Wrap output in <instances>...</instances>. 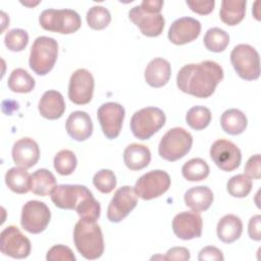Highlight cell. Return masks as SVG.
Returning <instances> with one entry per match:
<instances>
[{
  "label": "cell",
  "instance_id": "6da1fadb",
  "mask_svg": "<svg viewBox=\"0 0 261 261\" xmlns=\"http://www.w3.org/2000/svg\"><path fill=\"white\" fill-rule=\"evenodd\" d=\"M223 75V69L217 62L205 60L184 65L177 72L176 85L186 94L208 98L214 93Z\"/></svg>",
  "mask_w": 261,
  "mask_h": 261
},
{
  "label": "cell",
  "instance_id": "7a4b0ae2",
  "mask_svg": "<svg viewBox=\"0 0 261 261\" xmlns=\"http://www.w3.org/2000/svg\"><path fill=\"white\" fill-rule=\"evenodd\" d=\"M51 200L60 209L75 210L80 218L97 221L100 216V203L86 186L58 185L51 193Z\"/></svg>",
  "mask_w": 261,
  "mask_h": 261
},
{
  "label": "cell",
  "instance_id": "3957f363",
  "mask_svg": "<svg viewBox=\"0 0 261 261\" xmlns=\"http://www.w3.org/2000/svg\"><path fill=\"white\" fill-rule=\"evenodd\" d=\"M73 242L79 253L86 259H98L104 252L102 230L94 220L80 218L73 228Z\"/></svg>",
  "mask_w": 261,
  "mask_h": 261
},
{
  "label": "cell",
  "instance_id": "277c9868",
  "mask_svg": "<svg viewBox=\"0 0 261 261\" xmlns=\"http://www.w3.org/2000/svg\"><path fill=\"white\" fill-rule=\"evenodd\" d=\"M58 55V44L50 37H38L31 48L29 64L31 69L39 74H47L54 66Z\"/></svg>",
  "mask_w": 261,
  "mask_h": 261
},
{
  "label": "cell",
  "instance_id": "5b68a950",
  "mask_svg": "<svg viewBox=\"0 0 261 261\" xmlns=\"http://www.w3.org/2000/svg\"><path fill=\"white\" fill-rule=\"evenodd\" d=\"M193 145L192 135L182 127L168 129L160 140L158 152L167 161H176L186 156Z\"/></svg>",
  "mask_w": 261,
  "mask_h": 261
},
{
  "label": "cell",
  "instance_id": "8992f818",
  "mask_svg": "<svg viewBox=\"0 0 261 261\" xmlns=\"http://www.w3.org/2000/svg\"><path fill=\"white\" fill-rule=\"evenodd\" d=\"M166 121L164 112L157 107H145L136 111L130 119V130L139 140H148Z\"/></svg>",
  "mask_w": 261,
  "mask_h": 261
},
{
  "label": "cell",
  "instance_id": "52a82bcc",
  "mask_svg": "<svg viewBox=\"0 0 261 261\" xmlns=\"http://www.w3.org/2000/svg\"><path fill=\"white\" fill-rule=\"evenodd\" d=\"M39 22L46 31L66 35L76 32L82 25L80 14L72 9H46L40 14Z\"/></svg>",
  "mask_w": 261,
  "mask_h": 261
},
{
  "label": "cell",
  "instance_id": "ba28073f",
  "mask_svg": "<svg viewBox=\"0 0 261 261\" xmlns=\"http://www.w3.org/2000/svg\"><path fill=\"white\" fill-rule=\"evenodd\" d=\"M230 62L238 75L243 80L254 81L260 75L259 53L251 45H237L230 53Z\"/></svg>",
  "mask_w": 261,
  "mask_h": 261
},
{
  "label": "cell",
  "instance_id": "9c48e42d",
  "mask_svg": "<svg viewBox=\"0 0 261 261\" xmlns=\"http://www.w3.org/2000/svg\"><path fill=\"white\" fill-rule=\"evenodd\" d=\"M169 174L161 169L151 170L143 174L134 187L135 193L143 200H152L163 195L170 187Z\"/></svg>",
  "mask_w": 261,
  "mask_h": 261
},
{
  "label": "cell",
  "instance_id": "30bf717a",
  "mask_svg": "<svg viewBox=\"0 0 261 261\" xmlns=\"http://www.w3.org/2000/svg\"><path fill=\"white\" fill-rule=\"evenodd\" d=\"M50 219V209L41 201H29L21 209L20 224L24 230L31 233H40L44 231L48 226Z\"/></svg>",
  "mask_w": 261,
  "mask_h": 261
},
{
  "label": "cell",
  "instance_id": "8fae6325",
  "mask_svg": "<svg viewBox=\"0 0 261 261\" xmlns=\"http://www.w3.org/2000/svg\"><path fill=\"white\" fill-rule=\"evenodd\" d=\"M210 157L218 168L223 171L237 169L242 161L241 150L230 141L216 140L210 148Z\"/></svg>",
  "mask_w": 261,
  "mask_h": 261
},
{
  "label": "cell",
  "instance_id": "7c38bea8",
  "mask_svg": "<svg viewBox=\"0 0 261 261\" xmlns=\"http://www.w3.org/2000/svg\"><path fill=\"white\" fill-rule=\"evenodd\" d=\"M124 115V108L115 102H106L99 107L97 117L107 139L112 140L119 136Z\"/></svg>",
  "mask_w": 261,
  "mask_h": 261
},
{
  "label": "cell",
  "instance_id": "4fadbf2b",
  "mask_svg": "<svg viewBox=\"0 0 261 261\" xmlns=\"http://www.w3.org/2000/svg\"><path fill=\"white\" fill-rule=\"evenodd\" d=\"M1 252L12 258L23 259L27 258L31 253V242L22 234L18 227L9 225L5 227L0 234Z\"/></svg>",
  "mask_w": 261,
  "mask_h": 261
},
{
  "label": "cell",
  "instance_id": "5bb4252c",
  "mask_svg": "<svg viewBox=\"0 0 261 261\" xmlns=\"http://www.w3.org/2000/svg\"><path fill=\"white\" fill-rule=\"evenodd\" d=\"M95 82L92 73L85 68L76 69L70 76L68 85V98L77 105L88 104L94 93Z\"/></svg>",
  "mask_w": 261,
  "mask_h": 261
},
{
  "label": "cell",
  "instance_id": "9a60e30c",
  "mask_svg": "<svg viewBox=\"0 0 261 261\" xmlns=\"http://www.w3.org/2000/svg\"><path fill=\"white\" fill-rule=\"evenodd\" d=\"M137 197L135 190L129 186L116 190L107 208V218L111 222H120L137 206Z\"/></svg>",
  "mask_w": 261,
  "mask_h": 261
},
{
  "label": "cell",
  "instance_id": "2e32d148",
  "mask_svg": "<svg viewBox=\"0 0 261 261\" xmlns=\"http://www.w3.org/2000/svg\"><path fill=\"white\" fill-rule=\"evenodd\" d=\"M129 19L147 37H158L164 29V17L161 13L144 10L140 5L133 7L128 12Z\"/></svg>",
  "mask_w": 261,
  "mask_h": 261
},
{
  "label": "cell",
  "instance_id": "e0dca14e",
  "mask_svg": "<svg viewBox=\"0 0 261 261\" xmlns=\"http://www.w3.org/2000/svg\"><path fill=\"white\" fill-rule=\"evenodd\" d=\"M202 226L203 220L201 215L194 211L179 212L172 220L174 234L185 241L201 237Z\"/></svg>",
  "mask_w": 261,
  "mask_h": 261
},
{
  "label": "cell",
  "instance_id": "ac0fdd59",
  "mask_svg": "<svg viewBox=\"0 0 261 261\" xmlns=\"http://www.w3.org/2000/svg\"><path fill=\"white\" fill-rule=\"evenodd\" d=\"M201 32V23L193 17L184 16L174 20L168 30V39L174 45H184L196 40Z\"/></svg>",
  "mask_w": 261,
  "mask_h": 261
},
{
  "label": "cell",
  "instance_id": "d6986e66",
  "mask_svg": "<svg viewBox=\"0 0 261 261\" xmlns=\"http://www.w3.org/2000/svg\"><path fill=\"white\" fill-rule=\"evenodd\" d=\"M40 158V149L36 141L31 138H21L13 144L12 159L20 167L31 168Z\"/></svg>",
  "mask_w": 261,
  "mask_h": 261
},
{
  "label": "cell",
  "instance_id": "ffe728a7",
  "mask_svg": "<svg viewBox=\"0 0 261 261\" xmlns=\"http://www.w3.org/2000/svg\"><path fill=\"white\" fill-rule=\"evenodd\" d=\"M65 128L68 136L79 142L86 141L93 133V122L85 111H73L66 119Z\"/></svg>",
  "mask_w": 261,
  "mask_h": 261
},
{
  "label": "cell",
  "instance_id": "44dd1931",
  "mask_svg": "<svg viewBox=\"0 0 261 261\" xmlns=\"http://www.w3.org/2000/svg\"><path fill=\"white\" fill-rule=\"evenodd\" d=\"M39 112L47 119L53 120L60 118L65 111L63 96L55 90L46 91L39 101Z\"/></svg>",
  "mask_w": 261,
  "mask_h": 261
},
{
  "label": "cell",
  "instance_id": "7402d4cb",
  "mask_svg": "<svg viewBox=\"0 0 261 261\" xmlns=\"http://www.w3.org/2000/svg\"><path fill=\"white\" fill-rule=\"evenodd\" d=\"M171 75L170 63L164 58L152 59L145 69V80L153 88H160L167 84Z\"/></svg>",
  "mask_w": 261,
  "mask_h": 261
},
{
  "label": "cell",
  "instance_id": "603a6c76",
  "mask_svg": "<svg viewBox=\"0 0 261 261\" xmlns=\"http://www.w3.org/2000/svg\"><path fill=\"white\" fill-rule=\"evenodd\" d=\"M123 161L128 169L141 170L149 165L151 152L147 146L133 143L124 149Z\"/></svg>",
  "mask_w": 261,
  "mask_h": 261
},
{
  "label": "cell",
  "instance_id": "cb8c5ba5",
  "mask_svg": "<svg viewBox=\"0 0 261 261\" xmlns=\"http://www.w3.org/2000/svg\"><path fill=\"white\" fill-rule=\"evenodd\" d=\"M216 232L221 242L225 244L233 243L243 232V222L239 216L234 214H226L218 221Z\"/></svg>",
  "mask_w": 261,
  "mask_h": 261
},
{
  "label": "cell",
  "instance_id": "d4e9b609",
  "mask_svg": "<svg viewBox=\"0 0 261 261\" xmlns=\"http://www.w3.org/2000/svg\"><path fill=\"white\" fill-rule=\"evenodd\" d=\"M213 202V193L206 186H198L189 189L185 194V203L194 212L207 210Z\"/></svg>",
  "mask_w": 261,
  "mask_h": 261
},
{
  "label": "cell",
  "instance_id": "484cf974",
  "mask_svg": "<svg viewBox=\"0 0 261 261\" xmlns=\"http://www.w3.org/2000/svg\"><path fill=\"white\" fill-rule=\"evenodd\" d=\"M222 129L231 136L241 135L247 127L248 120L244 112L239 109L231 108L225 110L220 117Z\"/></svg>",
  "mask_w": 261,
  "mask_h": 261
},
{
  "label": "cell",
  "instance_id": "4316f807",
  "mask_svg": "<svg viewBox=\"0 0 261 261\" xmlns=\"http://www.w3.org/2000/svg\"><path fill=\"white\" fill-rule=\"evenodd\" d=\"M55 187L56 178L54 174L46 168H40L31 175V191L35 195L42 197L49 196Z\"/></svg>",
  "mask_w": 261,
  "mask_h": 261
},
{
  "label": "cell",
  "instance_id": "83f0119b",
  "mask_svg": "<svg viewBox=\"0 0 261 261\" xmlns=\"http://www.w3.org/2000/svg\"><path fill=\"white\" fill-rule=\"evenodd\" d=\"M6 186L16 194L31 191V175L24 167H11L5 174Z\"/></svg>",
  "mask_w": 261,
  "mask_h": 261
},
{
  "label": "cell",
  "instance_id": "f1b7e54d",
  "mask_svg": "<svg viewBox=\"0 0 261 261\" xmlns=\"http://www.w3.org/2000/svg\"><path fill=\"white\" fill-rule=\"evenodd\" d=\"M246 1H221L219 16L222 22L227 25H237L246 14Z\"/></svg>",
  "mask_w": 261,
  "mask_h": 261
},
{
  "label": "cell",
  "instance_id": "f546056e",
  "mask_svg": "<svg viewBox=\"0 0 261 261\" xmlns=\"http://www.w3.org/2000/svg\"><path fill=\"white\" fill-rule=\"evenodd\" d=\"M7 85L12 92L24 94L33 91L36 82L34 77L25 69L15 68L10 73Z\"/></svg>",
  "mask_w": 261,
  "mask_h": 261
},
{
  "label": "cell",
  "instance_id": "4dcf8cb0",
  "mask_svg": "<svg viewBox=\"0 0 261 261\" xmlns=\"http://www.w3.org/2000/svg\"><path fill=\"white\" fill-rule=\"evenodd\" d=\"M209 165L201 158H193L181 167L182 176L189 181H200L209 175Z\"/></svg>",
  "mask_w": 261,
  "mask_h": 261
},
{
  "label": "cell",
  "instance_id": "1f68e13d",
  "mask_svg": "<svg viewBox=\"0 0 261 261\" xmlns=\"http://www.w3.org/2000/svg\"><path fill=\"white\" fill-rule=\"evenodd\" d=\"M204 45L211 52H222L229 44L228 34L220 28L209 29L204 36Z\"/></svg>",
  "mask_w": 261,
  "mask_h": 261
},
{
  "label": "cell",
  "instance_id": "d6a6232c",
  "mask_svg": "<svg viewBox=\"0 0 261 261\" xmlns=\"http://www.w3.org/2000/svg\"><path fill=\"white\" fill-rule=\"evenodd\" d=\"M211 111L205 106H194L188 110L186 115L187 123L195 130L207 127L211 121Z\"/></svg>",
  "mask_w": 261,
  "mask_h": 261
},
{
  "label": "cell",
  "instance_id": "836d02e7",
  "mask_svg": "<svg viewBox=\"0 0 261 261\" xmlns=\"http://www.w3.org/2000/svg\"><path fill=\"white\" fill-rule=\"evenodd\" d=\"M226 190L232 197L245 198L252 190V179L245 173L233 175L228 179Z\"/></svg>",
  "mask_w": 261,
  "mask_h": 261
},
{
  "label": "cell",
  "instance_id": "e575fe53",
  "mask_svg": "<svg viewBox=\"0 0 261 261\" xmlns=\"http://www.w3.org/2000/svg\"><path fill=\"white\" fill-rule=\"evenodd\" d=\"M76 157L70 150H60L54 157L53 164L55 170L61 175L71 174L76 167Z\"/></svg>",
  "mask_w": 261,
  "mask_h": 261
},
{
  "label": "cell",
  "instance_id": "d590c367",
  "mask_svg": "<svg viewBox=\"0 0 261 261\" xmlns=\"http://www.w3.org/2000/svg\"><path fill=\"white\" fill-rule=\"evenodd\" d=\"M86 19L89 27L93 30H103L110 23L111 14L107 8L96 5L88 10Z\"/></svg>",
  "mask_w": 261,
  "mask_h": 261
},
{
  "label": "cell",
  "instance_id": "8d00e7d4",
  "mask_svg": "<svg viewBox=\"0 0 261 261\" xmlns=\"http://www.w3.org/2000/svg\"><path fill=\"white\" fill-rule=\"evenodd\" d=\"M5 46L13 52L22 51L29 43V35L24 30L13 29L6 33L4 38Z\"/></svg>",
  "mask_w": 261,
  "mask_h": 261
},
{
  "label": "cell",
  "instance_id": "74e56055",
  "mask_svg": "<svg viewBox=\"0 0 261 261\" xmlns=\"http://www.w3.org/2000/svg\"><path fill=\"white\" fill-rule=\"evenodd\" d=\"M93 184L101 193L109 194L116 187V176L110 169H101L94 174Z\"/></svg>",
  "mask_w": 261,
  "mask_h": 261
},
{
  "label": "cell",
  "instance_id": "f35d334b",
  "mask_svg": "<svg viewBox=\"0 0 261 261\" xmlns=\"http://www.w3.org/2000/svg\"><path fill=\"white\" fill-rule=\"evenodd\" d=\"M46 259L48 261H75L70 248L64 245H55L47 252Z\"/></svg>",
  "mask_w": 261,
  "mask_h": 261
},
{
  "label": "cell",
  "instance_id": "ab89813d",
  "mask_svg": "<svg viewBox=\"0 0 261 261\" xmlns=\"http://www.w3.org/2000/svg\"><path fill=\"white\" fill-rule=\"evenodd\" d=\"M260 154H255L251 156L245 166V173L249 177L259 179L261 177V169H260Z\"/></svg>",
  "mask_w": 261,
  "mask_h": 261
},
{
  "label": "cell",
  "instance_id": "60d3db41",
  "mask_svg": "<svg viewBox=\"0 0 261 261\" xmlns=\"http://www.w3.org/2000/svg\"><path fill=\"white\" fill-rule=\"evenodd\" d=\"M187 5L191 8L192 11L201 14V15H206L209 14L215 5L214 0H207V1H187Z\"/></svg>",
  "mask_w": 261,
  "mask_h": 261
},
{
  "label": "cell",
  "instance_id": "b9f144b4",
  "mask_svg": "<svg viewBox=\"0 0 261 261\" xmlns=\"http://www.w3.org/2000/svg\"><path fill=\"white\" fill-rule=\"evenodd\" d=\"M200 261H223L224 257L222 252L213 246H208L203 248L198 256Z\"/></svg>",
  "mask_w": 261,
  "mask_h": 261
},
{
  "label": "cell",
  "instance_id": "7bdbcfd3",
  "mask_svg": "<svg viewBox=\"0 0 261 261\" xmlns=\"http://www.w3.org/2000/svg\"><path fill=\"white\" fill-rule=\"evenodd\" d=\"M165 260H179L187 261L190 259V252L185 247H173L169 249L165 256L162 257Z\"/></svg>",
  "mask_w": 261,
  "mask_h": 261
},
{
  "label": "cell",
  "instance_id": "ee69618b",
  "mask_svg": "<svg viewBox=\"0 0 261 261\" xmlns=\"http://www.w3.org/2000/svg\"><path fill=\"white\" fill-rule=\"evenodd\" d=\"M248 233L252 240L260 241L261 240V216L254 215L249 220Z\"/></svg>",
  "mask_w": 261,
  "mask_h": 261
},
{
  "label": "cell",
  "instance_id": "f6af8a7d",
  "mask_svg": "<svg viewBox=\"0 0 261 261\" xmlns=\"http://www.w3.org/2000/svg\"><path fill=\"white\" fill-rule=\"evenodd\" d=\"M164 2L162 0H144L140 6L147 11H151L154 13H160Z\"/></svg>",
  "mask_w": 261,
  "mask_h": 261
}]
</instances>
